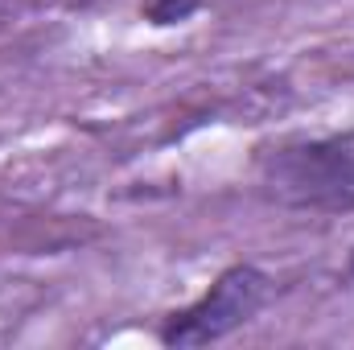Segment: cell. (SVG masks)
Returning <instances> with one entry per match:
<instances>
[{"label": "cell", "mask_w": 354, "mask_h": 350, "mask_svg": "<svg viewBox=\"0 0 354 350\" xmlns=\"http://www.w3.org/2000/svg\"><path fill=\"white\" fill-rule=\"evenodd\" d=\"M256 190L280 210L354 214V128L256 149Z\"/></svg>", "instance_id": "cell-1"}, {"label": "cell", "mask_w": 354, "mask_h": 350, "mask_svg": "<svg viewBox=\"0 0 354 350\" xmlns=\"http://www.w3.org/2000/svg\"><path fill=\"white\" fill-rule=\"evenodd\" d=\"M272 297V276H268L260 264H227L206 288L198 301L174 309L161 330H157V342L169 350H198L210 347V342H223L231 338L235 330L252 326L260 317V309Z\"/></svg>", "instance_id": "cell-2"}, {"label": "cell", "mask_w": 354, "mask_h": 350, "mask_svg": "<svg viewBox=\"0 0 354 350\" xmlns=\"http://www.w3.org/2000/svg\"><path fill=\"white\" fill-rule=\"evenodd\" d=\"M198 8H202V0H149L140 17H145L153 29H169V25H181V21H189Z\"/></svg>", "instance_id": "cell-3"}, {"label": "cell", "mask_w": 354, "mask_h": 350, "mask_svg": "<svg viewBox=\"0 0 354 350\" xmlns=\"http://www.w3.org/2000/svg\"><path fill=\"white\" fill-rule=\"evenodd\" d=\"M342 284H354V243L346 252V268H342Z\"/></svg>", "instance_id": "cell-4"}]
</instances>
